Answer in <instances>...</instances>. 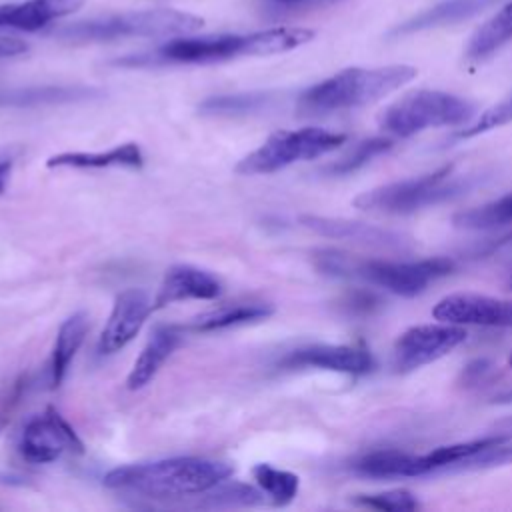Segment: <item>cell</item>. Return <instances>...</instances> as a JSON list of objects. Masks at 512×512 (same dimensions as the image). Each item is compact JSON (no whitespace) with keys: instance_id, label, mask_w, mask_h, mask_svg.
Returning <instances> with one entry per match:
<instances>
[{"instance_id":"cell-1","label":"cell","mask_w":512,"mask_h":512,"mask_svg":"<svg viewBox=\"0 0 512 512\" xmlns=\"http://www.w3.org/2000/svg\"><path fill=\"white\" fill-rule=\"evenodd\" d=\"M232 472L234 468L220 460L182 456L114 468L104 476V484L148 498H184L208 492Z\"/></svg>"},{"instance_id":"cell-2","label":"cell","mask_w":512,"mask_h":512,"mask_svg":"<svg viewBox=\"0 0 512 512\" xmlns=\"http://www.w3.org/2000/svg\"><path fill=\"white\" fill-rule=\"evenodd\" d=\"M312 38L314 30L294 26L268 28L250 34H184L162 44L148 60L170 64H214L238 56H272L288 52L308 44Z\"/></svg>"},{"instance_id":"cell-3","label":"cell","mask_w":512,"mask_h":512,"mask_svg":"<svg viewBox=\"0 0 512 512\" xmlns=\"http://www.w3.org/2000/svg\"><path fill=\"white\" fill-rule=\"evenodd\" d=\"M414 76L416 68L408 64L344 68L330 78H324L318 84L306 88L298 98V112L306 116H318L360 108L382 100L390 92L408 84Z\"/></svg>"},{"instance_id":"cell-4","label":"cell","mask_w":512,"mask_h":512,"mask_svg":"<svg viewBox=\"0 0 512 512\" xmlns=\"http://www.w3.org/2000/svg\"><path fill=\"white\" fill-rule=\"evenodd\" d=\"M314 264L328 276L360 278L404 298L422 294L430 282L454 270V262L444 256L424 260H376L356 258L338 250H318Z\"/></svg>"},{"instance_id":"cell-5","label":"cell","mask_w":512,"mask_h":512,"mask_svg":"<svg viewBox=\"0 0 512 512\" xmlns=\"http://www.w3.org/2000/svg\"><path fill=\"white\" fill-rule=\"evenodd\" d=\"M202 24L204 20L190 12L150 8L74 22L56 30L54 36L70 42H110L134 36H182L200 30Z\"/></svg>"},{"instance_id":"cell-6","label":"cell","mask_w":512,"mask_h":512,"mask_svg":"<svg viewBox=\"0 0 512 512\" xmlns=\"http://www.w3.org/2000/svg\"><path fill=\"white\" fill-rule=\"evenodd\" d=\"M468 186V178L454 174L452 166H442L418 178H404L366 190L354 198V206L368 212L410 214L458 198Z\"/></svg>"},{"instance_id":"cell-7","label":"cell","mask_w":512,"mask_h":512,"mask_svg":"<svg viewBox=\"0 0 512 512\" xmlns=\"http://www.w3.org/2000/svg\"><path fill=\"white\" fill-rule=\"evenodd\" d=\"M474 114L476 106L456 94L444 90H414L382 112L380 126L394 136L408 138L428 128L468 124Z\"/></svg>"},{"instance_id":"cell-8","label":"cell","mask_w":512,"mask_h":512,"mask_svg":"<svg viewBox=\"0 0 512 512\" xmlns=\"http://www.w3.org/2000/svg\"><path fill=\"white\" fill-rule=\"evenodd\" d=\"M346 142V134L330 132L316 126L298 130H278L270 134L256 150L246 154L238 164L236 172L246 176L272 174L294 162L312 160L324 156Z\"/></svg>"},{"instance_id":"cell-9","label":"cell","mask_w":512,"mask_h":512,"mask_svg":"<svg viewBox=\"0 0 512 512\" xmlns=\"http://www.w3.org/2000/svg\"><path fill=\"white\" fill-rule=\"evenodd\" d=\"M466 330L460 324L434 322L418 324L404 330L392 348V364L400 372H410L424 364H430L466 340Z\"/></svg>"},{"instance_id":"cell-10","label":"cell","mask_w":512,"mask_h":512,"mask_svg":"<svg viewBox=\"0 0 512 512\" xmlns=\"http://www.w3.org/2000/svg\"><path fill=\"white\" fill-rule=\"evenodd\" d=\"M82 442L74 428L54 410L32 418L22 432L20 452L32 464H48L62 458L66 452L82 454Z\"/></svg>"},{"instance_id":"cell-11","label":"cell","mask_w":512,"mask_h":512,"mask_svg":"<svg viewBox=\"0 0 512 512\" xmlns=\"http://www.w3.org/2000/svg\"><path fill=\"white\" fill-rule=\"evenodd\" d=\"M432 316L460 326L512 328V300L474 292H456L440 298Z\"/></svg>"},{"instance_id":"cell-12","label":"cell","mask_w":512,"mask_h":512,"mask_svg":"<svg viewBox=\"0 0 512 512\" xmlns=\"http://www.w3.org/2000/svg\"><path fill=\"white\" fill-rule=\"evenodd\" d=\"M152 300L140 288L122 290L110 310V316L98 338L100 354H114L136 338L142 330L148 314L152 312Z\"/></svg>"},{"instance_id":"cell-13","label":"cell","mask_w":512,"mask_h":512,"mask_svg":"<svg viewBox=\"0 0 512 512\" xmlns=\"http://www.w3.org/2000/svg\"><path fill=\"white\" fill-rule=\"evenodd\" d=\"M374 358L368 348L356 344H312L288 352L282 368H320L352 376H362L374 370Z\"/></svg>"},{"instance_id":"cell-14","label":"cell","mask_w":512,"mask_h":512,"mask_svg":"<svg viewBox=\"0 0 512 512\" xmlns=\"http://www.w3.org/2000/svg\"><path fill=\"white\" fill-rule=\"evenodd\" d=\"M222 288L220 278L212 272L190 264H178L166 272L152 300V308L160 310L182 300H214L222 294Z\"/></svg>"},{"instance_id":"cell-15","label":"cell","mask_w":512,"mask_h":512,"mask_svg":"<svg viewBox=\"0 0 512 512\" xmlns=\"http://www.w3.org/2000/svg\"><path fill=\"white\" fill-rule=\"evenodd\" d=\"M300 224L320 236L336 238V240H350L360 242L376 248H392L402 250L410 244V240L396 230L382 228L376 224L346 220V218H330V216H300Z\"/></svg>"},{"instance_id":"cell-16","label":"cell","mask_w":512,"mask_h":512,"mask_svg":"<svg viewBox=\"0 0 512 512\" xmlns=\"http://www.w3.org/2000/svg\"><path fill=\"white\" fill-rule=\"evenodd\" d=\"M86 0H24L0 4V28L36 32L46 24L78 12Z\"/></svg>"},{"instance_id":"cell-17","label":"cell","mask_w":512,"mask_h":512,"mask_svg":"<svg viewBox=\"0 0 512 512\" xmlns=\"http://www.w3.org/2000/svg\"><path fill=\"white\" fill-rule=\"evenodd\" d=\"M182 334L176 326H158L146 346L142 348L140 356L134 360L132 370L126 378L128 390L144 388L162 368V364L170 358V354L178 348Z\"/></svg>"},{"instance_id":"cell-18","label":"cell","mask_w":512,"mask_h":512,"mask_svg":"<svg viewBox=\"0 0 512 512\" xmlns=\"http://www.w3.org/2000/svg\"><path fill=\"white\" fill-rule=\"evenodd\" d=\"M496 4V0H442L424 12L416 14L414 18L402 22L392 30V36H404V34H414L438 26H450L458 24L462 20L472 18L474 14L486 10L488 6Z\"/></svg>"},{"instance_id":"cell-19","label":"cell","mask_w":512,"mask_h":512,"mask_svg":"<svg viewBox=\"0 0 512 512\" xmlns=\"http://www.w3.org/2000/svg\"><path fill=\"white\" fill-rule=\"evenodd\" d=\"M142 164L144 156L136 142H124L106 152H60L46 160V168H140Z\"/></svg>"},{"instance_id":"cell-20","label":"cell","mask_w":512,"mask_h":512,"mask_svg":"<svg viewBox=\"0 0 512 512\" xmlns=\"http://www.w3.org/2000/svg\"><path fill=\"white\" fill-rule=\"evenodd\" d=\"M352 468L370 478H410L426 474L422 454L402 450H374L360 456Z\"/></svg>"},{"instance_id":"cell-21","label":"cell","mask_w":512,"mask_h":512,"mask_svg":"<svg viewBox=\"0 0 512 512\" xmlns=\"http://www.w3.org/2000/svg\"><path fill=\"white\" fill-rule=\"evenodd\" d=\"M272 314H274V306L270 302H262V300L222 304L214 310H208V312L196 316L192 320L190 328L196 332H214V330H224L230 326L258 322Z\"/></svg>"},{"instance_id":"cell-22","label":"cell","mask_w":512,"mask_h":512,"mask_svg":"<svg viewBox=\"0 0 512 512\" xmlns=\"http://www.w3.org/2000/svg\"><path fill=\"white\" fill-rule=\"evenodd\" d=\"M512 40V0L506 2L492 18H488L470 38L466 60L482 62Z\"/></svg>"},{"instance_id":"cell-23","label":"cell","mask_w":512,"mask_h":512,"mask_svg":"<svg viewBox=\"0 0 512 512\" xmlns=\"http://www.w3.org/2000/svg\"><path fill=\"white\" fill-rule=\"evenodd\" d=\"M86 332H88V316L84 312H76L60 324L56 342L52 348V356H50V378L54 386H60V382L64 380L72 358L76 356L78 348L84 342Z\"/></svg>"},{"instance_id":"cell-24","label":"cell","mask_w":512,"mask_h":512,"mask_svg":"<svg viewBox=\"0 0 512 512\" xmlns=\"http://www.w3.org/2000/svg\"><path fill=\"white\" fill-rule=\"evenodd\" d=\"M96 94L92 88L82 86H32V88H0V108H24V106H42V104H64L84 100Z\"/></svg>"},{"instance_id":"cell-25","label":"cell","mask_w":512,"mask_h":512,"mask_svg":"<svg viewBox=\"0 0 512 512\" xmlns=\"http://www.w3.org/2000/svg\"><path fill=\"white\" fill-rule=\"evenodd\" d=\"M252 476L258 484V488L266 494V498L274 506H286L290 504L300 488V478L294 472L274 468L270 464H256L252 468Z\"/></svg>"},{"instance_id":"cell-26","label":"cell","mask_w":512,"mask_h":512,"mask_svg":"<svg viewBox=\"0 0 512 512\" xmlns=\"http://www.w3.org/2000/svg\"><path fill=\"white\" fill-rule=\"evenodd\" d=\"M512 222V192L486 202L482 206H476L472 210L458 212L454 216V224L458 228H470V230H486L502 224Z\"/></svg>"},{"instance_id":"cell-27","label":"cell","mask_w":512,"mask_h":512,"mask_svg":"<svg viewBox=\"0 0 512 512\" xmlns=\"http://www.w3.org/2000/svg\"><path fill=\"white\" fill-rule=\"evenodd\" d=\"M390 148H392V140H388V138H368V140H362L346 156H342L340 160L330 164L326 168V172L332 174V176L352 174V172L360 170L362 166H366L376 156L388 152Z\"/></svg>"},{"instance_id":"cell-28","label":"cell","mask_w":512,"mask_h":512,"mask_svg":"<svg viewBox=\"0 0 512 512\" xmlns=\"http://www.w3.org/2000/svg\"><path fill=\"white\" fill-rule=\"evenodd\" d=\"M204 494V506H258L266 502V494L260 488L242 482H220Z\"/></svg>"},{"instance_id":"cell-29","label":"cell","mask_w":512,"mask_h":512,"mask_svg":"<svg viewBox=\"0 0 512 512\" xmlns=\"http://www.w3.org/2000/svg\"><path fill=\"white\" fill-rule=\"evenodd\" d=\"M268 102L266 94H222L206 98L198 110L202 114H250L264 108Z\"/></svg>"},{"instance_id":"cell-30","label":"cell","mask_w":512,"mask_h":512,"mask_svg":"<svg viewBox=\"0 0 512 512\" xmlns=\"http://www.w3.org/2000/svg\"><path fill=\"white\" fill-rule=\"evenodd\" d=\"M508 122H512V92L506 98H502L500 102H496L494 106H490L488 110H484L478 118L464 124V128L458 130L456 138H472V136L484 134L488 130L500 128Z\"/></svg>"},{"instance_id":"cell-31","label":"cell","mask_w":512,"mask_h":512,"mask_svg":"<svg viewBox=\"0 0 512 512\" xmlns=\"http://www.w3.org/2000/svg\"><path fill=\"white\" fill-rule=\"evenodd\" d=\"M358 506L374 508V510H388V512H408L420 508L418 498L404 488H394L378 494H360L354 500Z\"/></svg>"},{"instance_id":"cell-32","label":"cell","mask_w":512,"mask_h":512,"mask_svg":"<svg viewBox=\"0 0 512 512\" xmlns=\"http://www.w3.org/2000/svg\"><path fill=\"white\" fill-rule=\"evenodd\" d=\"M502 464H512V442L508 444V438L482 448L480 452L466 458L458 468H490Z\"/></svg>"},{"instance_id":"cell-33","label":"cell","mask_w":512,"mask_h":512,"mask_svg":"<svg viewBox=\"0 0 512 512\" xmlns=\"http://www.w3.org/2000/svg\"><path fill=\"white\" fill-rule=\"evenodd\" d=\"M28 52V44L16 36H2L0 34V58H12Z\"/></svg>"},{"instance_id":"cell-34","label":"cell","mask_w":512,"mask_h":512,"mask_svg":"<svg viewBox=\"0 0 512 512\" xmlns=\"http://www.w3.org/2000/svg\"><path fill=\"white\" fill-rule=\"evenodd\" d=\"M488 362L486 360H474L472 364H468L466 368H464V374H462V378H464V384L466 386H472V384H476V382H480V378L488 372Z\"/></svg>"},{"instance_id":"cell-35","label":"cell","mask_w":512,"mask_h":512,"mask_svg":"<svg viewBox=\"0 0 512 512\" xmlns=\"http://www.w3.org/2000/svg\"><path fill=\"white\" fill-rule=\"evenodd\" d=\"M10 170H12V162H10V160H2V162H0V194L6 190Z\"/></svg>"},{"instance_id":"cell-36","label":"cell","mask_w":512,"mask_h":512,"mask_svg":"<svg viewBox=\"0 0 512 512\" xmlns=\"http://www.w3.org/2000/svg\"><path fill=\"white\" fill-rule=\"evenodd\" d=\"M278 6H286V8H294V6H308V4H318V2H328V0H270Z\"/></svg>"},{"instance_id":"cell-37","label":"cell","mask_w":512,"mask_h":512,"mask_svg":"<svg viewBox=\"0 0 512 512\" xmlns=\"http://www.w3.org/2000/svg\"><path fill=\"white\" fill-rule=\"evenodd\" d=\"M496 402H504V404H512V390H508V392H504V394H500L498 398H496Z\"/></svg>"},{"instance_id":"cell-38","label":"cell","mask_w":512,"mask_h":512,"mask_svg":"<svg viewBox=\"0 0 512 512\" xmlns=\"http://www.w3.org/2000/svg\"><path fill=\"white\" fill-rule=\"evenodd\" d=\"M508 366L512 368V352H510V356H508Z\"/></svg>"},{"instance_id":"cell-39","label":"cell","mask_w":512,"mask_h":512,"mask_svg":"<svg viewBox=\"0 0 512 512\" xmlns=\"http://www.w3.org/2000/svg\"><path fill=\"white\" fill-rule=\"evenodd\" d=\"M0 428H2V424H0Z\"/></svg>"},{"instance_id":"cell-40","label":"cell","mask_w":512,"mask_h":512,"mask_svg":"<svg viewBox=\"0 0 512 512\" xmlns=\"http://www.w3.org/2000/svg\"><path fill=\"white\" fill-rule=\"evenodd\" d=\"M510 284H512V282H510Z\"/></svg>"}]
</instances>
